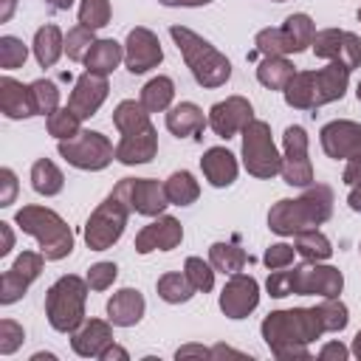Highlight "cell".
<instances>
[{
  "label": "cell",
  "mask_w": 361,
  "mask_h": 361,
  "mask_svg": "<svg viewBox=\"0 0 361 361\" xmlns=\"http://www.w3.org/2000/svg\"><path fill=\"white\" fill-rule=\"evenodd\" d=\"M293 254H296V248L293 245H288V243H274L268 251H265V265H268V271H276V268H288L290 262H293Z\"/></svg>",
  "instance_id": "f6af8a7d"
},
{
  "label": "cell",
  "mask_w": 361,
  "mask_h": 361,
  "mask_svg": "<svg viewBox=\"0 0 361 361\" xmlns=\"http://www.w3.org/2000/svg\"><path fill=\"white\" fill-rule=\"evenodd\" d=\"M14 245V234H11V226L8 223H0V257H6Z\"/></svg>",
  "instance_id": "f907efd6"
},
{
  "label": "cell",
  "mask_w": 361,
  "mask_h": 361,
  "mask_svg": "<svg viewBox=\"0 0 361 361\" xmlns=\"http://www.w3.org/2000/svg\"><path fill=\"white\" fill-rule=\"evenodd\" d=\"M0 110L8 118H28L34 116V102H31V85H23L11 76L0 79Z\"/></svg>",
  "instance_id": "4316f807"
},
{
  "label": "cell",
  "mask_w": 361,
  "mask_h": 361,
  "mask_svg": "<svg viewBox=\"0 0 361 361\" xmlns=\"http://www.w3.org/2000/svg\"><path fill=\"white\" fill-rule=\"evenodd\" d=\"M169 37L175 39V45H178L186 68L192 71V76H195V82L200 87H220V85L228 82L231 62L209 39H203L200 34H195L186 25H172L169 28Z\"/></svg>",
  "instance_id": "8992f818"
},
{
  "label": "cell",
  "mask_w": 361,
  "mask_h": 361,
  "mask_svg": "<svg viewBox=\"0 0 361 361\" xmlns=\"http://www.w3.org/2000/svg\"><path fill=\"white\" fill-rule=\"evenodd\" d=\"M183 274L189 276V282L195 285V290L200 293H209L214 288V265L212 262H203L200 257H189L183 262Z\"/></svg>",
  "instance_id": "ab89813d"
},
{
  "label": "cell",
  "mask_w": 361,
  "mask_h": 361,
  "mask_svg": "<svg viewBox=\"0 0 361 361\" xmlns=\"http://www.w3.org/2000/svg\"><path fill=\"white\" fill-rule=\"evenodd\" d=\"M96 42V37H93V28H87V25H73L71 31H68V37H65V54H68V59H73V62H85V56H87V51H90V45Z\"/></svg>",
  "instance_id": "74e56055"
},
{
  "label": "cell",
  "mask_w": 361,
  "mask_h": 361,
  "mask_svg": "<svg viewBox=\"0 0 361 361\" xmlns=\"http://www.w3.org/2000/svg\"><path fill=\"white\" fill-rule=\"evenodd\" d=\"M158 3H164V6H206L212 0H158Z\"/></svg>",
  "instance_id": "9f6ffc18"
},
{
  "label": "cell",
  "mask_w": 361,
  "mask_h": 361,
  "mask_svg": "<svg viewBox=\"0 0 361 361\" xmlns=\"http://www.w3.org/2000/svg\"><path fill=\"white\" fill-rule=\"evenodd\" d=\"M209 353H212V358H226V355H231V358H245V353L231 350V347H226V344H214V347H209Z\"/></svg>",
  "instance_id": "f5cc1de1"
},
{
  "label": "cell",
  "mask_w": 361,
  "mask_h": 361,
  "mask_svg": "<svg viewBox=\"0 0 361 361\" xmlns=\"http://www.w3.org/2000/svg\"><path fill=\"white\" fill-rule=\"evenodd\" d=\"M274 3H282V0H274Z\"/></svg>",
  "instance_id": "6125c7cd"
},
{
  "label": "cell",
  "mask_w": 361,
  "mask_h": 361,
  "mask_svg": "<svg viewBox=\"0 0 361 361\" xmlns=\"http://www.w3.org/2000/svg\"><path fill=\"white\" fill-rule=\"evenodd\" d=\"M147 310V302L141 296V290L135 288H121L116 290L110 299H107V319L116 324V327H133L141 322Z\"/></svg>",
  "instance_id": "cb8c5ba5"
},
{
  "label": "cell",
  "mask_w": 361,
  "mask_h": 361,
  "mask_svg": "<svg viewBox=\"0 0 361 361\" xmlns=\"http://www.w3.org/2000/svg\"><path fill=\"white\" fill-rule=\"evenodd\" d=\"M243 164L254 178H274L282 169V155L271 138L268 121H248L243 127Z\"/></svg>",
  "instance_id": "8fae6325"
},
{
  "label": "cell",
  "mask_w": 361,
  "mask_h": 361,
  "mask_svg": "<svg viewBox=\"0 0 361 361\" xmlns=\"http://www.w3.org/2000/svg\"><path fill=\"white\" fill-rule=\"evenodd\" d=\"M62 51H65V34L56 25L48 23L42 28H37V34H34V56H37V62L42 68L56 65V59L62 56Z\"/></svg>",
  "instance_id": "f1b7e54d"
},
{
  "label": "cell",
  "mask_w": 361,
  "mask_h": 361,
  "mask_svg": "<svg viewBox=\"0 0 361 361\" xmlns=\"http://www.w3.org/2000/svg\"><path fill=\"white\" fill-rule=\"evenodd\" d=\"M350 355V350L341 344V341H327L322 350H319V358L322 361H330V358H336V361H344Z\"/></svg>",
  "instance_id": "7dc6e473"
},
{
  "label": "cell",
  "mask_w": 361,
  "mask_h": 361,
  "mask_svg": "<svg viewBox=\"0 0 361 361\" xmlns=\"http://www.w3.org/2000/svg\"><path fill=\"white\" fill-rule=\"evenodd\" d=\"M180 240H183V226L169 214H158V220H152L135 234V251L138 254L172 251L180 245Z\"/></svg>",
  "instance_id": "44dd1931"
},
{
  "label": "cell",
  "mask_w": 361,
  "mask_h": 361,
  "mask_svg": "<svg viewBox=\"0 0 361 361\" xmlns=\"http://www.w3.org/2000/svg\"><path fill=\"white\" fill-rule=\"evenodd\" d=\"M25 338L23 324H17L14 319H3L0 322V355H11Z\"/></svg>",
  "instance_id": "ee69618b"
},
{
  "label": "cell",
  "mask_w": 361,
  "mask_h": 361,
  "mask_svg": "<svg viewBox=\"0 0 361 361\" xmlns=\"http://www.w3.org/2000/svg\"><path fill=\"white\" fill-rule=\"evenodd\" d=\"M259 333L268 350L279 361H293V358H310L307 344H313L330 330H327L324 307L319 302L316 307H290V310L268 313L259 324Z\"/></svg>",
  "instance_id": "6da1fadb"
},
{
  "label": "cell",
  "mask_w": 361,
  "mask_h": 361,
  "mask_svg": "<svg viewBox=\"0 0 361 361\" xmlns=\"http://www.w3.org/2000/svg\"><path fill=\"white\" fill-rule=\"evenodd\" d=\"M344 183L347 186H358L361 183V155L350 158L347 166H344Z\"/></svg>",
  "instance_id": "c3c4849f"
},
{
  "label": "cell",
  "mask_w": 361,
  "mask_h": 361,
  "mask_svg": "<svg viewBox=\"0 0 361 361\" xmlns=\"http://www.w3.org/2000/svg\"><path fill=\"white\" fill-rule=\"evenodd\" d=\"M14 6H17V0H0V23L11 20V14H14Z\"/></svg>",
  "instance_id": "db71d44e"
},
{
  "label": "cell",
  "mask_w": 361,
  "mask_h": 361,
  "mask_svg": "<svg viewBox=\"0 0 361 361\" xmlns=\"http://www.w3.org/2000/svg\"><path fill=\"white\" fill-rule=\"evenodd\" d=\"M79 116L71 110V107H56L51 116H48V133L56 138V141H65V138H73L79 133Z\"/></svg>",
  "instance_id": "f35d334b"
},
{
  "label": "cell",
  "mask_w": 361,
  "mask_h": 361,
  "mask_svg": "<svg viewBox=\"0 0 361 361\" xmlns=\"http://www.w3.org/2000/svg\"><path fill=\"white\" fill-rule=\"evenodd\" d=\"M353 355L355 358H361V330L355 333V338H353Z\"/></svg>",
  "instance_id": "680465c9"
},
{
  "label": "cell",
  "mask_w": 361,
  "mask_h": 361,
  "mask_svg": "<svg viewBox=\"0 0 361 361\" xmlns=\"http://www.w3.org/2000/svg\"><path fill=\"white\" fill-rule=\"evenodd\" d=\"M14 195H17V175L8 166H3L0 169V206H11Z\"/></svg>",
  "instance_id": "bcb514c9"
},
{
  "label": "cell",
  "mask_w": 361,
  "mask_h": 361,
  "mask_svg": "<svg viewBox=\"0 0 361 361\" xmlns=\"http://www.w3.org/2000/svg\"><path fill=\"white\" fill-rule=\"evenodd\" d=\"M130 195H127V178L116 183V189L96 206V212L85 223V243L90 251H107L118 237L124 234L127 217H130Z\"/></svg>",
  "instance_id": "52a82bcc"
},
{
  "label": "cell",
  "mask_w": 361,
  "mask_h": 361,
  "mask_svg": "<svg viewBox=\"0 0 361 361\" xmlns=\"http://www.w3.org/2000/svg\"><path fill=\"white\" fill-rule=\"evenodd\" d=\"M172 99H175V82L169 76H155L141 87V99L138 102L149 113H164V110H169Z\"/></svg>",
  "instance_id": "d6a6232c"
},
{
  "label": "cell",
  "mask_w": 361,
  "mask_h": 361,
  "mask_svg": "<svg viewBox=\"0 0 361 361\" xmlns=\"http://www.w3.org/2000/svg\"><path fill=\"white\" fill-rule=\"evenodd\" d=\"M200 169H203V175H206V180L212 186L223 189V186H231L237 180V169L240 166H237V158L226 147H212V149L203 152Z\"/></svg>",
  "instance_id": "d4e9b609"
},
{
  "label": "cell",
  "mask_w": 361,
  "mask_h": 361,
  "mask_svg": "<svg viewBox=\"0 0 361 361\" xmlns=\"http://www.w3.org/2000/svg\"><path fill=\"white\" fill-rule=\"evenodd\" d=\"M87 279L73 274L59 276L45 293V316L56 333H73L85 322V302H87Z\"/></svg>",
  "instance_id": "9c48e42d"
},
{
  "label": "cell",
  "mask_w": 361,
  "mask_h": 361,
  "mask_svg": "<svg viewBox=\"0 0 361 361\" xmlns=\"http://www.w3.org/2000/svg\"><path fill=\"white\" fill-rule=\"evenodd\" d=\"M175 358H178V361H183V358H212V353H209V347L186 344V347H180V350L175 353Z\"/></svg>",
  "instance_id": "681fc988"
},
{
  "label": "cell",
  "mask_w": 361,
  "mask_h": 361,
  "mask_svg": "<svg viewBox=\"0 0 361 361\" xmlns=\"http://www.w3.org/2000/svg\"><path fill=\"white\" fill-rule=\"evenodd\" d=\"M293 62H288L285 56H262V62L257 65V79L259 85L271 87V90H285L288 82L293 79Z\"/></svg>",
  "instance_id": "f546056e"
},
{
  "label": "cell",
  "mask_w": 361,
  "mask_h": 361,
  "mask_svg": "<svg viewBox=\"0 0 361 361\" xmlns=\"http://www.w3.org/2000/svg\"><path fill=\"white\" fill-rule=\"evenodd\" d=\"M350 85V68L341 62H327L319 71H296L282 90L285 104L296 110H316L322 104L338 102Z\"/></svg>",
  "instance_id": "277c9868"
},
{
  "label": "cell",
  "mask_w": 361,
  "mask_h": 361,
  "mask_svg": "<svg viewBox=\"0 0 361 361\" xmlns=\"http://www.w3.org/2000/svg\"><path fill=\"white\" fill-rule=\"evenodd\" d=\"M293 248H296V254L305 257L307 262H324V259H330V254H333L330 240H327L319 228H307V231L293 234Z\"/></svg>",
  "instance_id": "836d02e7"
},
{
  "label": "cell",
  "mask_w": 361,
  "mask_h": 361,
  "mask_svg": "<svg viewBox=\"0 0 361 361\" xmlns=\"http://www.w3.org/2000/svg\"><path fill=\"white\" fill-rule=\"evenodd\" d=\"M42 265H45V254L42 251L39 254L37 251H23L0 279V302L3 305H14L28 290V285L42 274Z\"/></svg>",
  "instance_id": "9a60e30c"
},
{
  "label": "cell",
  "mask_w": 361,
  "mask_h": 361,
  "mask_svg": "<svg viewBox=\"0 0 361 361\" xmlns=\"http://www.w3.org/2000/svg\"><path fill=\"white\" fill-rule=\"evenodd\" d=\"M259 305V285L254 276L245 274H231V279L226 282L223 293H220V310L228 319H245L248 313H254Z\"/></svg>",
  "instance_id": "d6986e66"
},
{
  "label": "cell",
  "mask_w": 361,
  "mask_h": 361,
  "mask_svg": "<svg viewBox=\"0 0 361 361\" xmlns=\"http://www.w3.org/2000/svg\"><path fill=\"white\" fill-rule=\"evenodd\" d=\"M164 189H166L169 203H175V206H189V203H195L197 195H200V186H197L195 175L186 172V169L172 172V175L164 180Z\"/></svg>",
  "instance_id": "e575fe53"
},
{
  "label": "cell",
  "mask_w": 361,
  "mask_h": 361,
  "mask_svg": "<svg viewBox=\"0 0 361 361\" xmlns=\"http://www.w3.org/2000/svg\"><path fill=\"white\" fill-rule=\"evenodd\" d=\"M31 102H34V116H51L59 107V87L51 79H37L31 82Z\"/></svg>",
  "instance_id": "8d00e7d4"
},
{
  "label": "cell",
  "mask_w": 361,
  "mask_h": 361,
  "mask_svg": "<svg viewBox=\"0 0 361 361\" xmlns=\"http://www.w3.org/2000/svg\"><path fill=\"white\" fill-rule=\"evenodd\" d=\"M56 149H59V155H62L71 166H76V169H90V172L104 169V166L116 158V149H113L110 138L102 135V133H96V130H79L73 138L59 141Z\"/></svg>",
  "instance_id": "7c38bea8"
},
{
  "label": "cell",
  "mask_w": 361,
  "mask_h": 361,
  "mask_svg": "<svg viewBox=\"0 0 361 361\" xmlns=\"http://www.w3.org/2000/svg\"><path fill=\"white\" fill-rule=\"evenodd\" d=\"M31 186H34L37 195L54 197V195L62 192V186H65V175H62V169H59L54 161L39 158V161H34V166H31Z\"/></svg>",
  "instance_id": "4dcf8cb0"
},
{
  "label": "cell",
  "mask_w": 361,
  "mask_h": 361,
  "mask_svg": "<svg viewBox=\"0 0 361 361\" xmlns=\"http://www.w3.org/2000/svg\"><path fill=\"white\" fill-rule=\"evenodd\" d=\"M288 186H310L313 183V164L307 158V133L299 124L285 127L282 135V169Z\"/></svg>",
  "instance_id": "4fadbf2b"
},
{
  "label": "cell",
  "mask_w": 361,
  "mask_h": 361,
  "mask_svg": "<svg viewBox=\"0 0 361 361\" xmlns=\"http://www.w3.org/2000/svg\"><path fill=\"white\" fill-rule=\"evenodd\" d=\"M355 96H358V102H361V82H358V87H355Z\"/></svg>",
  "instance_id": "91938a15"
},
{
  "label": "cell",
  "mask_w": 361,
  "mask_h": 361,
  "mask_svg": "<svg viewBox=\"0 0 361 361\" xmlns=\"http://www.w3.org/2000/svg\"><path fill=\"white\" fill-rule=\"evenodd\" d=\"M209 118H203V110L195 102H180L166 110V130L178 138H197Z\"/></svg>",
  "instance_id": "484cf974"
},
{
  "label": "cell",
  "mask_w": 361,
  "mask_h": 361,
  "mask_svg": "<svg viewBox=\"0 0 361 361\" xmlns=\"http://www.w3.org/2000/svg\"><path fill=\"white\" fill-rule=\"evenodd\" d=\"M313 54L327 59V62H341L350 71L361 65V37L353 31H341V28H324L316 31L313 37Z\"/></svg>",
  "instance_id": "5bb4252c"
},
{
  "label": "cell",
  "mask_w": 361,
  "mask_h": 361,
  "mask_svg": "<svg viewBox=\"0 0 361 361\" xmlns=\"http://www.w3.org/2000/svg\"><path fill=\"white\" fill-rule=\"evenodd\" d=\"M28 59V48L23 39L6 34L0 37V68L3 71H14V68H23V62Z\"/></svg>",
  "instance_id": "60d3db41"
},
{
  "label": "cell",
  "mask_w": 361,
  "mask_h": 361,
  "mask_svg": "<svg viewBox=\"0 0 361 361\" xmlns=\"http://www.w3.org/2000/svg\"><path fill=\"white\" fill-rule=\"evenodd\" d=\"M124 59V45L116 42V39H96L85 56V68L93 71V73H113L118 68V62Z\"/></svg>",
  "instance_id": "83f0119b"
},
{
  "label": "cell",
  "mask_w": 361,
  "mask_h": 361,
  "mask_svg": "<svg viewBox=\"0 0 361 361\" xmlns=\"http://www.w3.org/2000/svg\"><path fill=\"white\" fill-rule=\"evenodd\" d=\"M209 262L214 265V271L220 274H240L251 257L237 245V243H212L209 248Z\"/></svg>",
  "instance_id": "1f68e13d"
},
{
  "label": "cell",
  "mask_w": 361,
  "mask_h": 361,
  "mask_svg": "<svg viewBox=\"0 0 361 361\" xmlns=\"http://www.w3.org/2000/svg\"><path fill=\"white\" fill-rule=\"evenodd\" d=\"M45 3H48L54 11H68V8L73 6V0H45Z\"/></svg>",
  "instance_id": "6f0895ef"
},
{
  "label": "cell",
  "mask_w": 361,
  "mask_h": 361,
  "mask_svg": "<svg viewBox=\"0 0 361 361\" xmlns=\"http://www.w3.org/2000/svg\"><path fill=\"white\" fill-rule=\"evenodd\" d=\"M116 276H118L116 262H96V265L87 268V276L85 279H87L90 290H107L116 282Z\"/></svg>",
  "instance_id": "7bdbcfd3"
},
{
  "label": "cell",
  "mask_w": 361,
  "mask_h": 361,
  "mask_svg": "<svg viewBox=\"0 0 361 361\" xmlns=\"http://www.w3.org/2000/svg\"><path fill=\"white\" fill-rule=\"evenodd\" d=\"M158 296L164 299V302H169V305H180V302H189L197 290H195V285L189 282V276L186 274H178V271H169V274H164L161 279H158Z\"/></svg>",
  "instance_id": "d590c367"
},
{
  "label": "cell",
  "mask_w": 361,
  "mask_h": 361,
  "mask_svg": "<svg viewBox=\"0 0 361 361\" xmlns=\"http://www.w3.org/2000/svg\"><path fill=\"white\" fill-rule=\"evenodd\" d=\"M358 23H361V6H358Z\"/></svg>",
  "instance_id": "94428289"
},
{
  "label": "cell",
  "mask_w": 361,
  "mask_h": 361,
  "mask_svg": "<svg viewBox=\"0 0 361 361\" xmlns=\"http://www.w3.org/2000/svg\"><path fill=\"white\" fill-rule=\"evenodd\" d=\"M248 121H254V107L243 96H228V99L212 104V110H209V127L220 138H231V135L243 133V127Z\"/></svg>",
  "instance_id": "ac0fdd59"
},
{
  "label": "cell",
  "mask_w": 361,
  "mask_h": 361,
  "mask_svg": "<svg viewBox=\"0 0 361 361\" xmlns=\"http://www.w3.org/2000/svg\"><path fill=\"white\" fill-rule=\"evenodd\" d=\"M161 59H164V51H161L158 37L149 28L135 25L124 39V65H127V71L130 73H147Z\"/></svg>",
  "instance_id": "e0dca14e"
},
{
  "label": "cell",
  "mask_w": 361,
  "mask_h": 361,
  "mask_svg": "<svg viewBox=\"0 0 361 361\" xmlns=\"http://www.w3.org/2000/svg\"><path fill=\"white\" fill-rule=\"evenodd\" d=\"M79 23L87 28H104L110 23V0H82L79 3Z\"/></svg>",
  "instance_id": "b9f144b4"
},
{
  "label": "cell",
  "mask_w": 361,
  "mask_h": 361,
  "mask_svg": "<svg viewBox=\"0 0 361 361\" xmlns=\"http://www.w3.org/2000/svg\"><path fill=\"white\" fill-rule=\"evenodd\" d=\"M113 322L102 319H85L73 333H71V347L82 358H99L110 344H113Z\"/></svg>",
  "instance_id": "7402d4cb"
},
{
  "label": "cell",
  "mask_w": 361,
  "mask_h": 361,
  "mask_svg": "<svg viewBox=\"0 0 361 361\" xmlns=\"http://www.w3.org/2000/svg\"><path fill=\"white\" fill-rule=\"evenodd\" d=\"M130 358V353L124 350V347H118V344H110L102 355H99V361H127Z\"/></svg>",
  "instance_id": "816d5d0a"
},
{
  "label": "cell",
  "mask_w": 361,
  "mask_h": 361,
  "mask_svg": "<svg viewBox=\"0 0 361 361\" xmlns=\"http://www.w3.org/2000/svg\"><path fill=\"white\" fill-rule=\"evenodd\" d=\"M14 223L39 243V251L45 254V259H65L73 251V231L54 209L23 206L14 214Z\"/></svg>",
  "instance_id": "ba28073f"
},
{
  "label": "cell",
  "mask_w": 361,
  "mask_h": 361,
  "mask_svg": "<svg viewBox=\"0 0 361 361\" xmlns=\"http://www.w3.org/2000/svg\"><path fill=\"white\" fill-rule=\"evenodd\" d=\"M347 203H350V209H353V212H361V183H358V186H353V192H350Z\"/></svg>",
  "instance_id": "11a10c76"
},
{
  "label": "cell",
  "mask_w": 361,
  "mask_h": 361,
  "mask_svg": "<svg viewBox=\"0 0 361 361\" xmlns=\"http://www.w3.org/2000/svg\"><path fill=\"white\" fill-rule=\"evenodd\" d=\"M268 293L274 299H285V296H338L344 288V276L338 268L333 265H319V262H305V265H288V268H276L268 274L265 282Z\"/></svg>",
  "instance_id": "5b68a950"
},
{
  "label": "cell",
  "mask_w": 361,
  "mask_h": 361,
  "mask_svg": "<svg viewBox=\"0 0 361 361\" xmlns=\"http://www.w3.org/2000/svg\"><path fill=\"white\" fill-rule=\"evenodd\" d=\"M107 90H110L107 76L93 73V71H85V73L76 79L73 90H71L68 107H71V110H73L79 118H90V116H96V110L104 104Z\"/></svg>",
  "instance_id": "ffe728a7"
},
{
  "label": "cell",
  "mask_w": 361,
  "mask_h": 361,
  "mask_svg": "<svg viewBox=\"0 0 361 361\" xmlns=\"http://www.w3.org/2000/svg\"><path fill=\"white\" fill-rule=\"evenodd\" d=\"M319 141H322V149L327 158L350 161V158L361 155V124L347 121V118H336V121L322 127Z\"/></svg>",
  "instance_id": "2e32d148"
},
{
  "label": "cell",
  "mask_w": 361,
  "mask_h": 361,
  "mask_svg": "<svg viewBox=\"0 0 361 361\" xmlns=\"http://www.w3.org/2000/svg\"><path fill=\"white\" fill-rule=\"evenodd\" d=\"M113 124L121 133V141L116 144V161L135 166V164H149L158 152V133L149 121V110L135 102L124 99L113 110Z\"/></svg>",
  "instance_id": "3957f363"
},
{
  "label": "cell",
  "mask_w": 361,
  "mask_h": 361,
  "mask_svg": "<svg viewBox=\"0 0 361 361\" xmlns=\"http://www.w3.org/2000/svg\"><path fill=\"white\" fill-rule=\"evenodd\" d=\"M316 37V23L307 14H290L279 28H262L254 37V51L251 54H262V56H288V54H299L305 48L313 45Z\"/></svg>",
  "instance_id": "30bf717a"
},
{
  "label": "cell",
  "mask_w": 361,
  "mask_h": 361,
  "mask_svg": "<svg viewBox=\"0 0 361 361\" xmlns=\"http://www.w3.org/2000/svg\"><path fill=\"white\" fill-rule=\"evenodd\" d=\"M358 248H361V245H358Z\"/></svg>",
  "instance_id": "be15d7a7"
},
{
  "label": "cell",
  "mask_w": 361,
  "mask_h": 361,
  "mask_svg": "<svg viewBox=\"0 0 361 361\" xmlns=\"http://www.w3.org/2000/svg\"><path fill=\"white\" fill-rule=\"evenodd\" d=\"M127 195H130V209L144 217H158L169 206L164 183L152 178H127Z\"/></svg>",
  "instance_id": "603a6c76"
},
{
  "label": "cell",
  "mask_w": 361,
  "mask_h": 361,
  "mask_svg": "<svg viewBox=\"0 0 361 361\" xmlns=\"http://www.w3.org/2000/svg\"><path fill=\"white\" fill-rule=\"evenodd\" d=\"M333 214V189L327 183H310L299 197H282L268 212V228L279 237L322 226Z\"/></svg>",
  "instance_id": "7a4b0ae2"
}]
</instances>
